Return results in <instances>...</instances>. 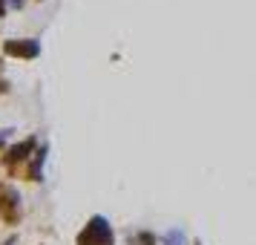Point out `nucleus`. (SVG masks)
<instances>
[{
  "mask_svg": "<svg viewBox=\"0 0 256 245\" xmlns=\"http://www.w3.org/2000/svg\"><path fill=\"white\" fill-rule=\"evenodd\" d=\"M86 239H90L92 245H110L112 242V233H110V228H106L104 219H95V222H90V231L84 233L81 245L86 242Z\"/></svg>",
  "mask_w": 256,
  "mask_h": 245,
  "instance_id": "nucleus-1",
  "label": "nucleus"
},
{
  "mask_svg": "<svg viewBox=\"0 0 256 245\" xmlns=\"http://www.w3.org/2000/svg\"><path fill=\"white\" fill-rule=\"evenodd\" d=\"M167 242H170V245H184V236H182L178 231H173L170 236H167Z\"/></svg>",
  "mask_w": 256,
  "mask_h": 245,
  "instance_id": "nucleus-2",
  "label": "nucleus"
}]
</instances>
